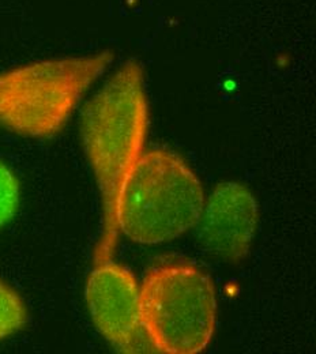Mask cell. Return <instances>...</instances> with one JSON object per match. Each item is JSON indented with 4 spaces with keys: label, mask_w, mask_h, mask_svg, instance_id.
<instances>
[{
    "label": "cell",
    "mask_w": 316,
    "mask_h": 354,
    "mask_svg": "<svg viewBox=\"0 0 316 354\" xmlns=\"http://www.w3.org/2000/svg\"><path fill=\"white\" fill-rule=\"evenodd\" d=\"M139 316L146 338L158 352H203L213 338L217 317L210 275L189 263L150 268L139 286Z\"/></svg>",
    "instance_id": "cell-4"
},
{
    "label": "cell",
    "mask_w": 316,
    "mask_h": 354,
    "mask_svg": "<svg viewBox=\"0 0 316 354\" xmlns=\"http://www.w3.org/2000/svg\"><path fill=\"white\" fill-rule=\"evenodd\" d=\"M149 130V102L143 68L124 63L85 105L81 138L98 187L102 225L93 265L113 258L120 229L119 201L123 185L143 154Z\"/></svg>",
    "instance_id": "cell-1"
},
{
    "label": "cell",
    "mask_w": 316,
    "mask_h": 354,
    "mask_svg": "<svg viewBox=\"0 0 316 354\" xmlns=\"http://www.w3.org/2000/svg\"><path fill=\"white\" fill-rule=\"evenodd\" d=\"M201 180L178 154L143 153L119 201V229L138 244H162L196 227L205 206Z\"/></svg>",
    "instance_id": "cell-3"
},
{
    "label": "cell",
    "mask_w": 316,
    "mask_h": 354,
    "mask_svg": "<svg viewBox=\"0 0 316 354\" xmlns=\"http://www.w3.org/2000/svg\"><path fill=\"white\" fill-rule=\"evenodd\" d=\"M28 320V310L21 296L0 279V341L19 331Z\"/></svg>",
    "instance_id": "cell-7"
},
{
    "label": "cell",
    "mask_w": 316,
    "mask_h": 354,
    "mask_svg": "<svg viewBox=\"0 0 316 354\" xmlns=\"http://www.w3.org/2000/svg\"><path fill=\"white\" fill-rule=\"evenodd\" d=\"M112 60V52L102 50L39 60L1 71L0 129L36 139L62 133Z\"/></svg>",
    "instance_id": "cell-2"
},
{
    "label": "cell",
    "mask_w": 316,
    "mask_h": 354,
    "mask_svg": "<svg viewBox=\"0 0 316 354\" xmlns=\"http://www.w3.org/2000/svg\"><path fill=\"white\" fill-rule=\"evenodd\" d=\"M85 300L98 333L118 351L143 349L139 316V285L126 266L109 261L94 263L85 285Z\"/></svg>",
    "instance_id": "cell-5"
},
{
    "label": "cell",
    "mask_w": 316,
    "mask_h": 354,
    "mask_svg": "<svg viewBox=\"0 0 316 354\" xmlns=\"http://www.w3.org/2000/svg\"><path fill=\"white\" fill-rule=\"evenodd\" d=\"M19 196L18 178L0 162V227L15 216L19 206Z\"/></svg>",
    "instance_id": "cell-8"
},
{
    "label": "cell",
    "mask_w": 316,
    "mask_h": 354,
    "mask_svg": "<svg viewBox=\"0 0 316 354\" xmlns=\"http://www.w3.org/2000/svg\"><path fill=\"white\" fill-rule=\"evenodd\" d=\"M259 207L243 184L225 181L216 187L202 210L198 237L206 251L227 262L243 261L254 243Z\"/></svg>",
    "instance_id": "cell-6"
}]
</instances>
